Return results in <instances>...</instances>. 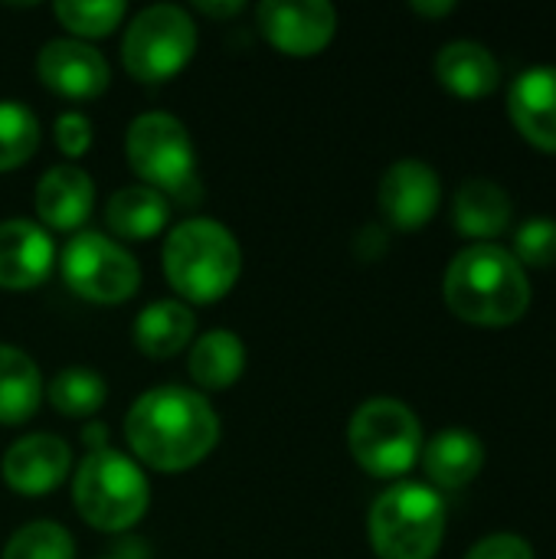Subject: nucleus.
<instances>
[{
    "label": "nucleus",
    "instance_id": "18",
    "mask_svg": "<svg viewBox=\"0 0 556 559\" xmlns=\"http://www.w3.org/2000/svg\"><path fill=\"white\" fill-rule=\"evenodd\" d=\"M485 465V445L469 429H446L423 449V468L442 491H459L478 478Z\"/></svg>",
    "mask_w": 556,
    "mask_h": 559
},
{
    "label": "nucleus",
    "instance_id": "28",
    "mask_svg": "<svg viewBox=\"0 0 556 559\" xmlns=\"http://www.w3.org/2000/svg\"><path fill=\"white\" fill-rule=\"evenodd\" d=\"M521 269L531 265V269H551L556 265V223L554 219H528L518 236H514V252H511Z\"/></svg>",
    "mask_w": 556,
    "mask_h": 559
},
{
    "label": "nucleus",
    "instance_id": "2",
    "mask_svg": "<svg viewBox=\"0 0 556 559\" xmlns=\"http://www.w3.org/2000/svg\"><path fill=\"white\" fill-rule=\"evenodd\" d=\"M442 295L456 318L478 328H508L531 308L528 272L495 242H472L462 249L446 269Z\"/></svg>",
    "mask_w": 556,
    "mask_h": 559
},
{
    "label": "nucleus",
    "instance_id": "4",
    "mask_svg": "<svg viewBox=\"0 0 556 559\" xmlns=\"http://www.w3.org/2000/svg\"><path fill=\"white\" fill-rule=\"evenodd\" d=\"M72 504L79 518L102 531H131L151 504V485L134 459L118 449H95L72 475Z\"/></svg>",
    "mask_w": 556,
    "mask_h": 559
},
{
    "label": "nucleus",
    "instance_id": "26",
    "mask_svg": "<svg viewBox=\"0 0 556 559\" xmlns=\"http://www.w3.org/2000/svg\"><path fill=\"white\" fill-rule=\"evenodd\" d=\"M56 20L72 33V39H98L108 36L128 13L121 0H59L52 3Z\"/></svg>",
    "mask_w": 556,
    "mask_h": 559
},
{
    "label": "nucleus",
    "instance_id": "13",
    "mask_svg": "<svg viewBox=\"0 0 556 559\" xmlns=\"http://www.w3.org/2000/svg\"><path fill=\"white\" fill-rule=\"evenodd\" d=\"M377 200H380V210L390 219V226L419 229L439 210V200H442L439 174L426 160L403 157V160L390 164L387 174L380 177Z\"/></svg>",
    "mask_w": 556,
    "mask_h": 559
},
{
    "label": "nucleus",
    "instance_id": "23",
    "mask_svg": "<svg viewBox=\"0 0 556 559\" xmlns=\"http://www.w3.org/2000/svg\"><path fill=\"white\" fill-rule=\"evenodd\" d=\"M43 403V377L29 354L0 344V426L26 423Z\"/></svg>",
    "mask_w": 556,
    "mask_h": 559
},
{
    "label": "nucleus",
    "instance_id": "12",
    "mask_svg": "<svg viewBox=\"0 0 556 559\" xmlns=\"http://www.w3.org/2000/svg\"><path fill=\"white\" fill-rule=\"evenodd\" d=\"M72 468V449L66 439L49 432H33L16 439L0 462V475L10 491L23 498H43L56 491Z\"/></svg>",
    "mask_w": 556,
    "mask_h": 559
},
{
    "label": "nucleus",
    "instance_id": "22",
    "mask_svg": "<svg viewBox=\"0 0 556 559\" xmlns=\"http://www.w3.org/2000/svg\"><path fill=\"white\" fill-rule=\"evenodd\" d=\"M190 377L203 390H229L246 370V344L239 334L216 328L193 341L187 357Z\"/></svg>",
    "mask_w": 556,
    "mask_h": 559
},
{
    "label": "nucleus",
    "instance_id": "17",
    "mask_svg": "<svg viewBox=\"0 0 556 559\" xmlns=\"http://www.w3.org/2000/svg\"><path fill=\"white\" fill-rule=\"evenodd\" d=\"M436 79L459 98H485L501 82L495 52L475 39L446 43L436 56Z\"/></svg>",
    "mask_w": 556,
    "mask_h": 559
},
{
    "label": "nucleus",
    "instance_id": "33",
    "mask_svg": "<svg viewBox=\"0 0 556 559\" xmlns=\"http://www.w3.org/2000/svg\"><path fill=\"white\" fill-rule=\"evenodd\" d=\"M102 559H125V557H102Z\"/></svg>",
    "mask_w": 556,
    "mask_h": 559
},
{
    "label": "nucleus",
    "instance_id": "16",
    "mask_svg": "<svg viewBox=\"0 0 556 559\" xmlns=\"http://www.w3.org/2000/svg\"><path fill=\"white\" fill-rule=\"evenodd\" d=\"M95 206V183L79 164H56L36 183V216L59 233H75Z\"/></svg>",
    "mask_w": 556,
    "mask_h": 559
},
{
    "label": "nucleus",
    "instance_id": "3",
    "mask_svg": "<svg viewBox=\"0 0 556 559\" xmlns=\"http://www.w3.org/2000/svg\"><path fill=\"white\" fill-rule=\"evenodd\" d=\"M161 262L170 288L193 305L226 298L242 275V249L236 236L210 216H193L174 226L164 239Z\"/></svg>",
    "mask_w": 556,
    "mask_h": 559
},
{
    "label": "nucleus",
    "instance_id": "19",
    "mask_svg": "<svg viewBox=\"0 0 556 559\" xmlns=\"http://www.w3.org/2000/svg\"><path fill=\"white\" fill-rule=\"evenodd\" d=\"M193 331H197L193 311L184 301L161 298L141 308V314L131 324V341L144 357L167 360L193 341Z\"/></svg>",
    "mask_w": 556,
    "mask_h": 559
},
{
    "label": "nucleus",
    "instance_id": "29",
    "mask_svg": "<svg viewBox=\"0 0 556 559\" xmlns=\"http://www.w3.org/2000/svg\"><path fill=\"white\" fill-rule=\"evenodd\" d=\"M52 138L62 157H82L92 147V121L82 111H62L52 124Z\"/></svg>",
    "mask_w": 556,
    "mask_h": 559
},
{
    "label": "nucleus",
    "instance_id": "6",
    "mask_svg": "<svg viewBox=\"0 0 556 559\" xmlns=\"http://www.w3.org/2000/svg\"><path fill=\"white\" fill-rule=\"evenodd\" d=\"M347 445L354 462L374 478L406 475L423 452V429L416 413L390 396H377L357 406L347 426Z\"/></svg>",
    "mask_w": 556,
    "mask_h": 559
},
{
    "label": "nucleus",
    "instance_id": "24",
    "mask_svg": "<svg viewBox=\"0 0 556 559\" xmlns=\"http://www.w3.org/2000/svg\"><path fill=\"white\" fill-rule=\"evenodd\" d=\"M43 393H46L49 406L59 416H66V419H88L108 400L105 380L95 370H88V367H66V370H59Z\"/></svg>",
    "mask_w": 556,
    "mask_h": 559
},
{
    "label": "nucleus",
    "instance_id": "7",
    "mask_svg": "<svg viewBox=\"0 0 556 559\" xmlns=\"http://www.w3.org/2000/svg\"><path fill=\"white\" fill-rule=\"evenodd\" d=\"M125 157L144 187L164 197H187V190L197 187L193 138L187 124L167 111H144L128 124Z\"/></svg>",
    "mask_w": 556,
    "mask_h": 559
},
{
    "label": "nucleus",
    "instance_id": "15",
    "mask_svg": "<svg viewBox=\"0 0 556 559\" xmlns=\"http://www.w3.org/2000/svg\"><path fill=\"white\" fill-rule=\"evenodd\" d=\"M508 111L534 147L556 154V66L521 72L508 92Z\"/></svg>",
    "mask_w": 556,
    "mask_h": 559
},
{
    "label": "nucleus",
    "instance_id": "8",
    "mask_svg": "<svg viewBox=\"0 0 556 559\" xmlns=\"http://www.w3.org/2000/svg\"><path fill=\"white\" fill-rule=\"evenodd\" d=\"M197 52V23L177 3H154L134 13L121 39V62L138 82L174 79Z\"/></svg>",
    "mask_w": 556,
    "mask_h": 559
},
{
    "label": "nucleus",
    "instance_id": "11",
    "mask_svg": "<svg viewBox=\"0 0 556 559\" xmlns=\"http://www.w3.org/2000/svg\"><path fill=\"white\" fill-rule=\"evenodd\" d=\"M36 75L39 82L72 102H85V98H98L108 82H111V69L108 59L82 39H49L39 56H36Z\"/></svg>",
    "mask_w": 556,
    "mask_h": 559
},
{
    "label": "nucleus",
    "instance_id": "25",
    "mask_svg": "<svg viewBox=\"0 0 556 559\" xmlns=\"http://www.w3.org/2000/svg\"><path fill=\"white\" fill-rule=\"evenodd\" d=\"M39 147V121L23 102H0V170L23 167Z\"/></svg>",
    "mask_w": 556,
    "mask_h": 559
},
{
    "label": "nucleus",
    "instance_id": "21",
    "mask_svg": "<svg viewBox=\"0 0 556 559\" xmlns=\"http://www.w3.org/2000/svg\"><path fill=\"white\" fill-rule=\"evenodd\" d=\"M456 229L475 242H492L511 226V197L492 180H469L456 193Z\"/></svg>",
    "mask_w": 556,
    "mask_h": 559
},
{
    "label": "nucleus",
    "instance_id": "1",
    "mask_svg": "<svg viewBox=\"0 0 556 559\" xmlns=\"http://www.w3.org/2000/svg\"><path fill=\"white\" fill-rule=\"evenodd\" d=\"M125 439L141 465L177 475L200 465L216 449L220 416L206 396L187 386H154L131 403Z\"/></svg>",
    "mask_w": 556,
    "mask_h": 559
},
{
    "label": "nucleus",
    "instance_id": "20",
    "mask_svg": "<svg viewBox=\"0 0 556 559\" xmlns=\"http://www.w3.org/2000/svg\"><path fill=\"white\" fill-rule=\"evenodd\" d=\"M167 219H170L167 197L151 190V187H144V183H131V187L115 190L108 197V206H105L108 229L118 239H128V242L154 239L157 233H164Z\"/></svg>",
    "mask_w": 556,
    "mask_h": 559
},
{
    "label": "nucleus",
    "instance_id": "31",
    "mask_svg": "<svg viewBox=\"0 0 556 559\" xmlns=\"http://www.w3.org/2000/svg\"><path fill=\"white\" fill-rule=\"evenodd\" d=\"M242 7H246L242 0H229V3H216V0L210 3V0H200V3H197V10H200V13H206V16H220V20H223V16H236V13H242Z\"/></svg>",
    "mask_w": 556,
    "mask_h": 559
},
{
    "label": "nucleus",
    "instance_id": "30",
    "mask_svg": "<svg viewBox=\"0 0 556 559\" xmlns=\"http://www.w3.org/2000/svg\"><path fill=\"white\" fill-rule=\"evenodd\" d=\"M465 559H534V547L518 534H492L478 540Z\"/></svg>",
    "mask_w": 556,
    "mask_h": 559
},
{
    "label": "nucleus",
    "instance_id": "27",
    "mask_svg": "<svg viewBox=\"0 0 556 559\" xmlns=\"http://www.w3.org/2000/svg\"><path fill=\"white\" fill-rule=\"evenodd\" d=\"M0 559H75V540L56 521H33L7 540Z\"/></svg>",
    "mask_w": 556,
    "mask_h": 559
},
{
    "label": "nucleus",
    "instance_id": "32",
    "mask_svg": "<svg viewBox=\"0 0 556 559\" xmlns=\"http://www.w3.org/2000/svg\"><path fill=\"white\" fill-rule=\"evenodd\" d=\"M410 7H413L416 13H423V16H446V13L456 10L452 0H436V3H429V0H413Z\"/></svg>",
    "mask_w": 556,
    "mask_h": 559
},
{
    "label": "nucleus",
    "instance_id": "10",
    "mask_svg": "<svg viewBox=\"0 0 556 559\" xmlns=\"http://www.w3.org/2000/svg\"><path fill=\"white\" fill-rule=\"evenodd\" d=\"M256 23L282 56L308 59L334 39L338 10L328 0H262Z\"/></svg>",
    "mask_w": 556,
    "mask_h": 559
},
{
    "label": "nucleus",
    "instance_id": "14",
    "mask_svg": "<svg viewBox=\"0 0 556 559\" xmlns=\"http://www.w3.org/2000/svg\"><path fill=\"white\" fill-rule=\"evenodd\" d=\"M56 265L52 236L29 219L0 223V288L29 292L39 288Z\"/></svg>",
    "mask_w": 556,
    "mask_h": 559
},
{
    "label": "nucleus",
    "instance_id": "5",
    "mask_svg": "<svg viewBox=\"0 0 556 559\" xmlns=\"http://www.w3.org/2000/svg\"><path fill=\"white\" fill-rule=\"evenodd\" d=\"M367 534L380 559H433L446 537V504L429 485L400 481L374 501Z\"/></svg>",
    "mask_w": 556,
    "mask_h": 559
},
{
    "label": "nucleus",
    "instance_id": "9",
    "mask_svg": "<svg viewBox=\"0 0 556 559\" xmlns=\"http://www.w3.org/2000/svg\"><path fill=\"white\" fill-rule=\"evenodd\" d=\"M62 282L92 305H121L141 285L138 259L102 233H75L59 259Z\"/></svg>",
    "mask_w": 556,
    "mask_h": 559
}]
</instances>
